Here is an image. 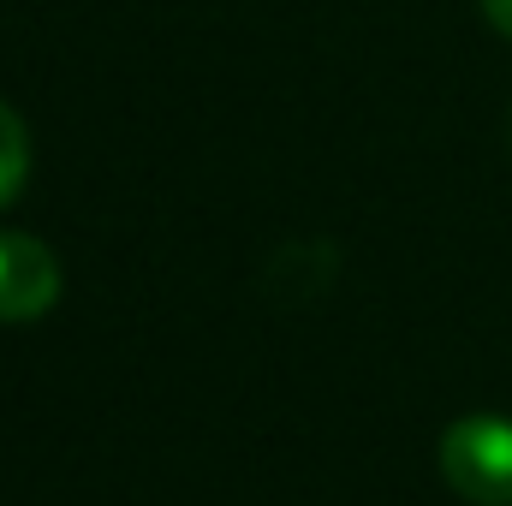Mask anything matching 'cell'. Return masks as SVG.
<instances>
[{"label": "cell", "instance_id": "cell-4", "mask_svg": "<svg viewBox=\"0 0 512 506\" xmlns=\"http://www.w3.org/2000/svg\"><path fill=\"white\" fill-rule=\"evenodd\" d=\"M483 18H489L501 36H512V0H483Z\"/></svg>", "mask_w": 512, "mask_h": 506}, {"label": "cell", "instance_id": "cell-2", "mask_svg": "<svg viewBox=\"0 0 512 506\" xmlns=\"http://www.w3.org/2000/svg\"><path fill=\"white\" fill-rule=\"evenodd\" d=\"M60 298V262L30 233H0V322H36Z\"/></svg>", "mask_w": 512, "mask_h": 506}, {"label": "cell", "instance_id": "cell-3", "mask_svg": "<svg viewBox=\"0 0 512 506\" xmlns=\"http://www.w3.org/2000/svg\"><path fill=\"white\" fill-rule=\"evenodd\" d=\"M24 173H30V131H24V120L0 102V203L18 197Z\"/></svg>", "mask_w": 512, "mask_h": 506}, {"label": "cell", "instance_id": "cell-1", "mask_svg": "<svg viewBox=\"0 0 512 506\" xmlns=\"http://www.w3.org/2000/svg\"><path fill=\"white\" fill-rule=\"evenodd\" d=\"M441 477L471 506H512V417H459L441 435Z\"/></svg>", "mask_w": 512, "mask_h": 506}]
</instances>
